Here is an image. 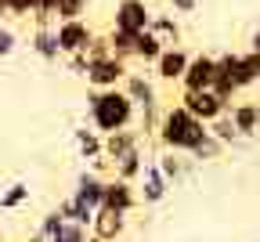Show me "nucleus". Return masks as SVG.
<instances>
[{
	"label": "nucleus",
	"mask_w": 260,
	"mask_h": 242,
	"mask_svg": "<svg viewBox=\"0 0 260 242\" xmlns=\"http://www.w3.org/2000/svg\"><path fill=\"white\" fill-rule=\"evenodd\" d=\"M40 231H44L47 242H87V231H90V228H83V224H76V221H65L58 210H51V214L40 221Z\"/></svg>",
	"instance_id": "1a4fd4ad"
},
{
	"label": "nucleus",
	"mask_w": 260,
	"mask_h": 242,
	"mask_svg": "<svg viewBox=\"0 0 260 242\" xmlns=\"http://www.w3.org/2000/svg\"><path fill=\"white\" fill-rule=\"evenodd\" d=\"M138 202H141V195H138L134 181H123V177H109L105 181V206L123 210V214H134Z\"/></svg>",
	"instance_id": "f8f14e48"
},
{
	"label": "nucleus",
	"mask_w": 260,
	"mask_h": 242,
	"mask_svg": "<svg viewBox=\"0 0 260 242\" xmlns=\"http://www.w3.org/2000/svg\"><path fill=\"white\" fill-rule=\"evenodd\" d=\"M224 148H228L224 141H217V137H213V134H206V137H203V141H199V145H195V152H191V159H195V163H213V159H220V156H224Z\"/></svg>",
	"instance_id": "cd10ccee"
},
{
	"label": "nucleus",
	"mask_w": 260,
	"mask_h": 242,
	"mask_svg": "<svg viewBox=\"0 0 260 242\" xmlns=\"http://www.w3.org/2000/svg\"><path fill=\"white\" fill-rule=\"evenodd\" d=\"M170 8H174V15H191L199 8V0H170Z\"/></svg>",
	"instance_id": "72a5a7b5"
},
{
	"label": "nucleus",
	"mask_w": 260,
	"mask_h": 242,
	"mask_svg": "<svg viewBox=\"0 0 260 242\" xmlns=\"http://www.w3.org/2000/svg\"><path fill=\"white\" fill-rule=\"evenodd\" d=\"M0 18H4V11H0Z\"/></svg>",
	"instance_id": "e433bc0d"
},
{
	"label": "nucleus",
	"mask_w": 260,
	"mask_h": 242,
	"mask_svg": "<svg viewBox=\"0 0 260 242\" xmlns=\"http://www.w3.org/2000/svg\"><path fill=\"white\" fill-rule=\"evenodd\" d=\"M126 76H130V65H126L123 58H116V54L87 65V83L98 87V90H105V87H123Z\"/></svg>",
	"instance_id": "20e7f679"
},
{
	"label": "nucleus",
	"mask_w": 260,
	"mask_h": 242,
	"mask_svg": "<svg viewBox=\"0 0 260 242\" xmlns=\"http://www.w3.org/2000/svg\"><path fill=\"white\" fill-rule=\"evenodd\" d=\"M213 76H217V54H191L184 76H181V87L184 90H210Z\"/></svg>",
	"instance_id": "0eeeda50"
},
{
	"label": "nucleus",
	"mask_w": 260,
	"mask_h": 242,
	"mask_svg": "<svg viewBox=\"0 0 260 242\" xmlns=\"http://www.w3.org/2000/svg\"><path fill=\"white\" fill-rule=\"evenodd\" d=\"M54 33H58V47H61V54H80V51L94 40V29L87 25V18H65V22H54Z\"/></svg>",
	"instance_id": "39448f33"
},
{
	"label": "nucleus",
	"mask_w": 260,
	"mask_h": 242,
	"mask_svg": "<svg viewBox=\"0 0 260 242\" xmlns=\"http://www.w3.org/2000/svg\"><path fill=\"white\" fill-rule=\"evenodd\" d=\"M73 141H76L80 159H87V163H94V159L105 156V134H98L94 127H76L73 130Z\"/></svg>",
	"instance_id": "dca6fc26"
},
{
	"label": "nucleus",
	"mask_w": 260,
	"mask_h": 242,
	"mask_svg": "<svg viewBox=\"0 0 260 242\" xmlns=\"http://www.w3.org/2000/svg\"><path fill=\"white\" fill-rule=\"evenodd\" d=\"M148 33H155V37L162 40V47H181V22H177V15H152Z\"/></svg>",
	"instance_id": "6ab92c4d"
},
{
	"label": "nucleus",
	"mask_w": 260,
	"mask_h": 242,
	"mask_svg": "<svg viewBox=\"0 0 260 242\" xmlns=\"http://www.w3.org/2000/svg\"><path fill=\"white\" fill-rule=\"evenodd\" d=\"M181 105H184L191 116H199L203 123H213L217 116H224L228 109H232V105H224L213 90H181Z\"/></svg>",
	"instance_id": "423d86ee"
},
{
	"label": "nucleus",
	"mask_w": 260,
	"mask_h": 242,
	"mask_svg": "<svg viewBox=\"0 0 260 242\" xmlns=\"http://www.w3.org/2000/svg\"><path fill=\"white\" fill-rule=\"evenodd\" d=\"M210 134L217 137V141H224L228 148L242 141V134H239V127H235V119H232V109H228L224 116H217V119L210 123Z\"/></svg>",
	"instance_id": "a878e982"
},
{
	"label": "nucleus",
	"mask_w": 260,
	"mask_h": 242,
	"mask_svg": "<svg viewBox=\"0 0 260 242\" xmlns=\"http://www.w3.org/2000/svg\"><path fill=\"white\" fill-rule=\"evenodd\" d=\"M61 58H65V69H69L73 76H87V65H90V62H87L83 51H80V54H61Z\"/></svg>",
	"instance_id": "473e14b6"
},
{
	"label": "nucleus",
	"mask_w": 260,
	"mask_h": 242,
	"mask_svg": "<svg viewBox=\"0 0 260 242\" xmlns=\"http://www.w3.org/2000/svg\"><path fill=\"white\" fill-rule=\"evenodd\" d=\"M188 62H191V54H188L184 47H167V51L159 54V62H155L152 69H155V76H159L162 83H181Z\"/></svg>",
	"instance_id": "ddd939ff"
},
{
	"label": "nucleus",
	"mask_w": 260,
	"mask_h": 242,
	"mask_svg": "<svg viewBox=\"0 0 260 242\" xmlns=\"http://www.w3.org/2000/svg\"><path fill=\"white\" fill-rule=\"evenodd\" d=\"M15 47H18V33H15L11 25L0 22V58H11V54H15Z\"/></svg>",
	"instance_id": "2f4dec72"
},
{
	"label": "nucleus",
	"mask_w": 260,
	"mask_h": 242,
	"mask_svg": "<svg viewBox=\"0 0 260 242\" xmlns=\"http://www.w3.org/2000/svg\"><path fill=\"white\" fill-rule=\"evenodd\" d=\"M134 148H141V130H112V134H105V159L116 166V159H123L126 152H134Z\"/></svg>",
	"instance_id": "2eb2a0df"
},
{
	"label": "nucleus",
	"mask_w": 260,
	"mask_h": 242,
	"mask_svg": "<svg viewBox=\"0 0 260 242\" xmlns=\"http://www.w3.org/2000/svg\"><path fill=\"white\" fill-rule=\"evenodd\" d=\"M116 177L123 181H138L141 177V170H145V148H134V152H126L123 159H116Z\"/></svg>",
	"instance_id": "5701e85b"
},
{
	"label": "nucleus",
	"mask_w": 260,
	"mask_h": 242,
	"mask_svg": "<svg viewBox=\"0 0 260 242\" xmlns=\"http://www.w3.org/2000/svg\"><path fill=\"white\" fill-rule=\"evenodd\" d=\"M249 51H260V25H256L253 37H249Z\"/></svg>",
	"instance_id": "f704fd0d"
},
{
	"label": "nucleus",
	"mask_w": 260,
	"mask_h": 242,
	"mask_svg": "<svg viewBox=\"0 0 260 242\" xmlns=\"http://www.w3.org/2000/svg\"><path fill=\"white\" fill-rule=\"evenodd\" d=\"M29 47H32V54L44 58V62H58V58H61V47H58V33H54V25H37V29H32Z\"/></svg>",
	"instance_id": "f3484780"
},
{
	"label": "nucleus",
	"mask_w": 260,
	"mask_h": 242,
	"mask_svg": "<svg viewBox=\"0 0 260 242\" xmlns=\"http://www.w3.org/2000/svg\"><path fill=\"white\" fill-rule=\"evenodd\" d=\"M206 134H210V123H203L199 116H191L181 101H177V105H170V109H162L159 130H155L159 145L170 148V152H181V156H191L195 145H199Z\"/></svg>",
	"instance_id": "f03ea898"
},
{
	"label": "nucleus",
	"mask_w": 260,
	"mask_h": 242,
	"mask_svg": "<svg viewBox=\"0 0 260 242\" xmlns=\"http://www.w3.org/2000/svg\"><path fill=\"white\" fill-rule=\"evenodd\" d=\"M87 4H90V0H54V22L83 18L87 15Z\"/></svg>",
	"instance_id": "c85d7f7f"
},
{
	"label": "nucleus",
	"mask_w": 260,
	"mask_h": 242,
	"mask_svg": "<svg viewBox=\"0 0 260 242\" xmlns=\"http://www.w3.org/2000/svg\"><path fill=\"white\" fill-rule=\"evenodd\" d=\"M73 195L87 206V210H98V206L105 202V177L102 174H94V170L87 166L83 174L76 177V188H73Z\"/></svg>",
	"instance_id": "4468645a"
},
{
	"label": "nucleus",
	"mask_w": 260,
	"mask_h": 242,
	"mask_svg": "<svg viewBox=\"0 0 260 242\" xmlns=\"http://www.w3.org/2000/svg\"><path fill=\"white\" fill-rule=\"evenodd\" d=\"M232 119L242 137H260V101H239L232 105Z\"/></svg>",
	"instance_id": "a211bd4d"
},
{
	"label": "nucleus",
	"mask_w": 260,
	"mask_h": 242,
	"mask_svg": "<svg viewBox=\"0 0 260 242\" xmlns=\"http://www.w3.org/2000/svg\"><path fill=\"white\" fill-rule=\"evenodd\" d=\"M87 119L98 134H112V130L134 127L138 109H134V101H130V94L123 87H105V90L94 87L87 94Z\"/></svg>",
	"instance_id": "f257e3e1"
},
{
	"label": "nucleus",
	"mask_w": 260,
	"mask_h": 242,
	"mask_svg": "<svg viewBox=\"0 0 260 242\" xmlns=\"http://www.w3.org/2000/svg\"><path fill=\"white\" fill-rule=\"evenodd\" d=\"M235 83H239V90H246V87H256V83H260V51H246V54H239V65H235Z\"/></svg>",
	"instance_id": "aec40b11"
},
{
	"label": "nucleus",
	"mask_w": 260,
	"mask_h": 242,
	"mask_svg": "<svg viewBox=\"0 0 260 242\" xmlns=\"http://www.w3.org/2000/svg\"><path fill=\"white\" fill-rule=\"evenodd\" d=\"M162 51H167V47H162V40L155 37V33H148V29H145V33H138V51H134V58H138V62L155 65Z\"/></svg>",
	"instance_id": "393cba45"
},
{
	"label": "nucleus",
	"mask_w": 260,
	"mask_h": 242,
	"mask_svg": "<svg viewBox=\"0 0 260 242\" xmlns=\"http://www.w3.org/2000/svg\"><path fill=\"white\" fill-rule=\"evenodd\" d=\"M25 202H29V185L25 181H15V185H8L0 192V210H18Z\"/></svg>",
	"instance_id": "bb28decb"
},
{
	"label": "nucleus",
	"mask_w": 260,
	"mask_h": 242,
	"mask_svg": "<svg viewBox=\"0 0 260 242\" xmlns=\"http://www.w3.org/2000/svg\"><path fill=\"white\" fill-rule=\"evenodd\" d=\"M58 214L65 217V221H76V224H83V228H90V221H94V210H87V206L69 192L61 202H58Z\"/></svg>",
	"instance_id": "b1692460"
},
{
	"label": "nucleus",
	"mask_w": 260,
	"mask_h": 242,
	"mask_svg": "<svg viewBox=\"0 0 260 242\" xmlns=\"http://www.w3.org/2000/svg\"><path fill=\"white\" fill-rule=\"evenodd\" d=\"M83 54H87V62H102V58H112V44H109V33L105 37H98L94 33V40L83 47Z\"/></svg>",
	"instance_id": "c756f323"
},
{
	"label": "nucleus",
	"mask_w": 260,
	"mask_h": 242,
	"mask_svg": "<svg viewBox=\"0 0 260 242\" xmlns=\"http://www.w3.org/2000/svg\"><path fill=\"white\" fill-rule=\"evenodd\" d=\"M152 22V8L145 0H119L116 4V15H112V25L116 29H126V33H145Z\"/></svg>",
	"instance_id": "6e6552de"
},
{
	"label": "nucleus",
	"mask_w": 260,
	"mask_h": 242,
	"mask_svg": "<svg viewBox=\"0 0 260 242\" xmlns=\"http://www.w3.org/2000/svg\"><path fill=\"white\" fill-rule=\"evenodd\" d=\"M126 217L130 214H123V210H112V206H98L94 210V221H90V235H102V238H109V242H116V238H123V231H126Z\"/></svg>",
	"instance_id": "9b49d317"
},
{
	"label": "nucleus",
	"mask_w": 260,
	"mask_h": 242,
	"mask_svg": "<svg viewBox=\"0 0 260 242\" xmlns=\"http://www.w3.org/2000/svg\"><path fill=\"white\" fill-rule=\"evenodd\" d=\"M109 44H112V54H116V58L134 62V51H138V33H126V29H116V25H112Z\"/></svg>",
	"instance_id": "4be33fe9"
},
{
	"label": "nucleus",
	"mask_w": 260,
	"mask_h": 242,
	"mask_svg": "<svg viewBox=\"0 0 260 242\" xmlns=\"http://www.w3.org/2000/svg\"><path fill=\"white\" fill-rule=\"evenodd\" d=\"M123 90L130 94V101H134V109H138V123H141V130L145 134H152V130H159V90H155V83L145 76V73H130L126 80H123Z\"/></svg>",
	"instance_id": "7ed1b4c3"
},
{
	"label": "nucleus",
	"mask_w": 260,
	"mask_h": 242,
	"mask_svg": "<svg viewBox=\"0 0 260 242\" xmlns=\"http://www.w3.org/2000/svg\"><path fill=\"white\" fill-rule=\"evenodd\" d=\"M87 242H109V238H102V235H87Z\"/></svg>",
	"instance_id": "c9c22d12"
},
{
	"label": "nucleus",
	"mask_w": 260,
	"mask_h": 242,
	"mask_svg": "<svg viewBox=\"0 0 260 242\" xmlns=\"http://www.w3.org/2000/svg\"><path fill=\"white\" fill-rule=\"evenodd\" d=\"M138 195H141V202H148V206H155V202H162L167 199V192H170V181L162 177V170H159V163L155 159H145V170H141V177H138Z\"/></svg>",
	"instance_id": "9d476101"
},
{
	"label": "nucleus",
	"mask_w": 260,
	"mask_h": 242,
	"mask_svg": "<svg viewBox=\"0 0 260 242\" xmlns=\"http://www.w3.org/2000/svg\"><path fill=\"white\" fill-rule=\"evenodd\" d=\"M0 11L11 18H29L32 15V0H0Z\"/></svg>",
	"instance_id": "7c9ffc66"
},
{
	"label": "nucleus",
	"mask_w": 260,
	"mask_h": 242,
	"mask_svg": "<svg viewBox=\"0 0 260 242\" xmlns=\"http://www.w3.org/2000/svg\"><path fill=\"white\" fill-rule=\"evenodd\" d=\"M159 170H162V177H167L170 185H181L188 177V163L191 159H181V152H170V148H162V156H155Z\"/></svg>",
	"instance_id": "412c9836"
}]
</instances>
